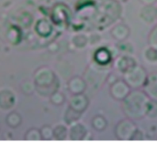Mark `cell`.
<instances>
[{
  "label": "cell",
  "instance_id": "cell-19",
  "mask_svg": "<svg viewBox=\"0 0 157 148\" xmlns=\"http://www.w3.org/2000/svg\"><path fill=\"white\" fill-rule=\"evenodd\" d=\"M81 115L82 114L77 112V111H74L72 108H70L69 107H68L67 110L65 112L64 115V121L66 124L68 125H72V124L75 123V122L78 121L79 119H80Z\"/></svg>",
  "mask_w": 157,
  "mask_h": 148
},
{
  "label": "cell",
  "instance_id": "cell-7",
  "mask_svg": "<svg viewBox=\"0 0 157 148\" xmlns=\"http://www.w3.org/2000/svg\"><path fill=\"white\" fill-rule=\"evenodd\" d=\"M131 88L124 80H116L112 83L109 87V94L114 100L123 102L127 97Z\"/></svg>",
  "mask_w": 157,
  "mask_h": 148
},
{
  "label": "cell",
  "instance_id": "cell-20",
  "mask_svg": "<svg viewBox=\"0 0 157 148\" xmlns=\"http://www.w3.org/2000/svg\"><path fill=\"white\" fill-rule=\"evenodd\" d=\"M92 127L96 131H105V128H107L108 122L106 119L102 115H96L91 121Z\"/></svg>",
  "mask_w": 157,
  "mask_h": 148
},
{
  "label": "cell",
  "instance_id": "cell-2",
  "mask_svg": "<svg viewBox=\"0 0 157 148\" xmlns=\"http://www.w3.org/2000/svg\"><path fill=\"white\" fill-rule=\"evenodd\" d=\"M36 91L42 97H50L59 87V81L53 71L48 67L38 68L33 75Z\"/></svg>",
  "mask_w": 157,
  "mask_h": 148
},
{
  "label": "cell",
  "instance_id": "cell-1",
  "mask_svg": "<svg viewBox=\"0 0 157 148\" xmlns=\"http://www.w3.org/2000/svg\"><path fill=\"white\" fill-rule=\"evenodd\" d=\"M149 100L150 98L144 91L134 89L123 101L122 109L128 118L141 120L146 117Z\"/></svg>",
  "mask_w": 157,
  "mask_h": 148
},
{
  "label": "cell",
  "instance_id": "cell-28",
  "mask_svg": "<svg viewBox=\"0 0 157 148\" xmlns=\"http://www.w3.org/2000/svg\"><path fill=\"white\" fill-rule=\"evenodd\" d=\"M148 42L149 45L157 48V23L152 27L148 35Z\"/></svg>",
  "mask_w": 157,
  "mask_h": 148
},
{
  "label": "cell",
  "instance_id": "cell-29",
  "mask_svg": "<svg viewBox=\"0 0 157 148\" xmlns=\"http://www.w3.org/2000/svg\"><path fill=\"white\" fill-rule=\"evenodd\" d=\"M143 140V134L141 131L140 130H137L136 132L135 135H134L132 140Z\"/></svg>",
  "mask_w": 157,
  "mask_h": 148
},
{
  "label": "cell",
  "instance_id": "cell-4",
  "mask_svg": "<svg viewBox=\"0 0 157 148\" xmlns=\"http://www.w3.org/2000/svg\"><path fill=\"white\" fill-rule=\"evenodd\" d=\"M109 65H102L96 62H93L88 68L84 75V79L87 85L98 89L107 80L109 72Z\"/></svg>",
  "mask_w": 157,
  "mask_h": 148
},
{
  "label": "cell",
  "instance_id": "cell-9",
  "mask_svg": "<svg viewBox=\"0 0 157 148\" xmlns=\"http://www.w3.org/2000/svg\"><path fill=\"white\" fill-rule=\"evenodd\" d=\"M140 19L146 25H152L157 21V8L155 5H144L139 13Z\"/></svg>",
  "mask_w": 157,
  "mask_h": 148
},
{
  "label": "cell",
  "instance_id": "cell-5",
  "mask_svg": "<svg viewBox=\"0 0 157 148\" xmlns=\"http://www.w3.org/2000/svg\"><path fill=\"white\" fill-rule=\"evenodd\" d=\"M148 74L146 69L140 65H136L127 72L123 74V80L132 89L143 87L147 78Z\"/></svg>",
  "mask_w": 157,
  "mask_h": 148
},
{
  "label": "cell",
  "instance_id": "cell-31",
  "mask_svg": "<svg viewBox=\"0 0 157 148\" xmlns=\"http://www.w3.org/2000/svg\"><path fill=\"white\" fill-rule=\"evenodd\" d=\"M116 1H117V2H120V3H121V2H127L128 0H116Z\"/></svg>",
  "mask_w": 157,
  "mask_h": 148
},
{
  "label": "cell",
  "instance_id": "cell-32",
  "mask_svg": "<svg viewBox=\"0 0 157 148\" xmlns=\"http://www.w3.org/2000/svg\"><path fill=\"white\" fill-rule=\"evenodd\" d=\"M156 8H157V6H156Z\"/></svg>",
  "mask_w": 157,
  "mask_h": 148
},
{
  "label": "cell",
  "instance_id": "cell-21",
  "mask_svg": "<svg viewBox=\"0 0 157 148\" xmlns=\"http://www.w3.org/2000/svg\"><path fill=\"white\" fill-rule=\"evenodd\" d=\"M22 121V118L20 114L17 112H15V111L9 114L6 117L7 124L12 128H17L18 127L20 126Z\"/></svg>",
  "mask_w": 157,
  "mask_h": 148
},
{
  "label": "cell",
  "instance_id": "cell-27",
  "mask_svg": "<svg viewBox=\"0 0 157 148\" xmlns=\"http://www.w3.org/2000/svg\"><path fill=\"white\" fill-rule=\"evenodd\" d=\"M21 90L23 94L26 95H31L36 91V87H35L34 82L29 81H25L21 85Z\"/></svg>",
  "mask_w": 157,
  "mask_h": 148
},
{
  "label": "cell",
  "instance_id": "cell-17",
  "mask_svg": "<svg viewBox=\"0 0 157 148\" xmlns=\"http://www.w3.org/2000/svg\"><path fill=\"white\" fill-rule=\"evenodd\" d=\"M143 58L149 64H157V48L149 45L143 51Z\"/></svg>",
  "mask_w": 157,
  "mask_h": 148
},
{
  "label": "cell",
  "instance_id": "cell-18",
  "mask_svg": "<svg viewBox=\"0 0 157 148\" xmlns=\"http://www.w3.org/2000/svg\"><path fill=\"white\" fill-rule=\"evenodd\" d=\"M69 136V129L66 125L58 124L53 128V139L56 140H66Z\"/></svg>",
  "mask_w": 157,
  "mask_h": 148
},
{
  "label": "cell",
  "instance_id": "cell-16",
  "mask_svg": "<svg viewBox=\"0 0 157 148\" xmlns=\"http://www.w3.org/2000/svg\"><path fill=\"white\" fill-rule=\"evenodd\" d=\"M112 53L109 49L106 48H101L96 51L95 54V62L102 65H109L111 63Z\"/></svg>",
  "mask_w": 157,
  "mask_h": 148
},
{
  "label": "cell",
  "instance_id": "cell-25",
  "mask_svg": "<svg viewBox=\"0 0 157 148\" xmlns=\"http://www.w3.org/2000/svg\"><path fill=\"white\" fill-rule=\"evenodd\" d=\"M50 102L52 105H56V106H60V105H63L66 101V98L65 95L63 93L59 91H56L55 93L52 94L50 97Z\"/></svg>",
  "mask_w": 157,
  "mask_h": 148
},
{
  "label": "cell",
  "instance_id": "cell-10",
  "mask_svg": "<svg viewBox=\"0 0 157 148\" xmlns=\"http://www.w3.org/2000/svg\"><path fill=\"white\" fill-rule=\"evenodd\" d=\"M16 98L13 91L10 89L4 88L0 90V109L9 111L16 105Z\"/></svg>",
  "mask_w": 157,
  "mask_h": 148
},
{
  "label": "cell",
  "instance_id": "cell-22",
  "mask_svg": "<svg viewBox=\"0 0 157 148\" xmlns=\"http://www.w3.org/2000/svg\"><path fill=\"white\" fill-rule=\"evenodd\" d=\"M71 42L75 48L82 49L87 45L89 42V39L84 34H77L72 38Z\"/></svg>",
  "mask_w": 157,
  "mask_h": 148
},
{
  "label": "cell",
  "instance_id": "cell-23",
  "mask_svg": "<svg viewBox=\"0 0 157 148\" xmlns=\"http://www.w3.org/2000/svg\"><path fill=\"white\" fill-rule=\"evenodd\" d=\"M146 117L150 119H157V99L150 98Z\"/></svg>",
  "mask_w": 157,
  "mask_h": 148
},
{
  "label": "cell",
  "instance_id": "cell-15",
  "mask_svg": "<svg viewBox=\"0 0 157 148\" xmlns=\"http://www.w3.org/2000/svg\"><path fill=\"white\" fill-rule=\"evenodd\" d=\"M143 91L150 98L157 99V72L148 75Z\"/></svg>",
  "mask_w": 157,
  "mask_h": 148
},
{
  "label": "cell",
  "instance_id": "cell-12",
  "mask_svg": "<svg viewBox=\"0 0 157 148\" xmlns=\"http://www.w3.org/2000/svg\"><path fill=\"white\" fill-rule=\"evenodd\" d=\"M90 104L88 98L83 94H74L69 102V107L74 111L82 114L87 110Z\"/></svg>",
  "mask_w": 157,
  "mask_h": 148
},
{
  "label": "cell",
  "instance_id": "cell-26",
  "mask_svg": "<svg viewBox=\"0 0 157 148\" xmlns=\"http://www.w3.org/2000/svg\"><path fill=\"white\" fill-rule=\"evenodd\" d=\"M39 131L41 134L42 140H50L53 139V128H52L49 125H44Z\"/></svg>",
  "mask_w": 157,
  "mask_h": 148
},
{
  "label": "cell",
  "instance_id": "cell-3",
  "mask_svg": "<svg viewBox=\"0 0 157 148\" xmlns=\"http://www.w3.org/2000/svg\"><path fill=\"white\" fill-rule=\"evenodd\" d=\"M122 11L120 2L116 0H99L94 18L96 25L108 26L120 17Z\"/></svg>",
  "mask_w": 157,
  "mask_h": 148
},
{
  "label": "cell",
  "instance_id": "cell-8",
  "mask_svg": "<svg viewBox=\"0 0 157 148\" xmlns=\"http://www.w3.org/2000/svg\"><path fill=\"white\" fill-rule=\"evenodd\" d=\"M136 65H138L136 59L131 55H120L116 58L113 62V66L116 70L123 75L135 67Z\"/></svg>",
  "mask_w": 157,
  "mask_h": 148
},
{
  "label": "cell",
  "instance_id": "cell-11",
  "mask_svg": "<svg viewBox=\"0 0 157 148\" xmlns=\"http://www.w3.org/2000/svg\"><path fill=\"white\" fill-rule=\"evenodd\" d=\"M88 135V130L83 124L80 122H75L70 125L69 128V136L68 138L74 141H80L85 140Z\"/></svg>",
  "mask_w": 157,
  "mask_h": 148
},
{
  "label": "cell",
  "instance_id": "cell-24",
  "mask_svg": "<svg viewBox=\"0 0 157 148\" xmlns=\"http://www.w3.org/2000/svg\"><path fill=\"white\" fill-rule=\"evenodd\" d=\"M25 140H30V141H38L41 140L42 137L40 134V131L36 128H31L27 131L25 135Z\"/></svg>",
  "mask_w": 157,
  "mask_h": 148
},
{
  "label": "cell",
  "instance_id": "cell-6",
  "mask_svg": "<svg viewBox=\"0 0 157 148\" xmlns=\"http://www.w3.org/2000/svg\"><path fill=\"white\" fill-rule=\"evenodd\" d=\"M138 128L133 120L127 117L119 121L116 125L115 136L119 140H132Z\"/></svg>",
  "mask_w": 157,
  "mask_h": 148
},
{
  "label": "cell",
  "instance_id": "cell-14",
  "mask_svg": "<svg viewBox=\"0 0 157 148\" xmlns=\"http://www.w3.org/2000/svg\"><path fill=\"white\" fill-rule=\"evenodd\" d=\"M113 39L118 42H124L130 35V28L124 23H120L115 25L110 31Z\"/></svg>",
  "mask_w": 157,
  "mask_h": 148
},
{
  "label": "cell",
  "instance_id": "cell-13",
  "mask_svg": "<svg viewBox=\"0 0 157 148\" xmlns=\"http://www.w3.org/2000/svg\"><path fill=\"white\" fill-rule=\"evenodd\" d=\"M86 87V80L79 76L73 77L68 82V90L72 95L83 94Z\"/></svg>",
  "mask_w": 157,
  "mask_h": 148
},
{
  "label": "cell",
  "instance_id": "cell-30",
  "mask_svg": "<svg viewBox=\"0 0 157 148\" xmlns=\"http://www.w3.org/2000/svg\"><path fill=\"white\" fill-rule=\"evenodd\" d=\"M143 5H155L157 0H140Z\"/></svg>",
  "mask_w": 157,
  "mask_h": 148
}]
</instances>
